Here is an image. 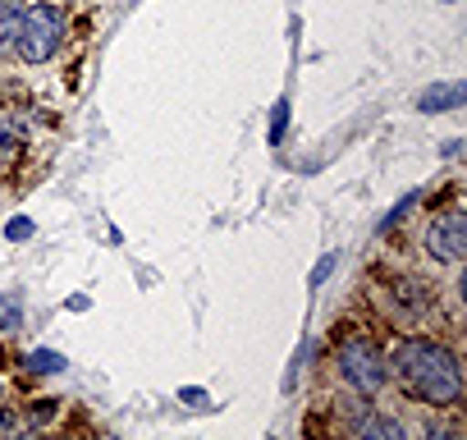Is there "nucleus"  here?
<instances>
[{
  "label": "nucleus",
  "mask_w": 467,
  "mask_h": 440,
  "mask_svg": "<svg viewBox=\"0 0 467 440\" xmlns=\"http://www.w3.org/2000/svg\"><path fill=\"white\" fill-rule=\"evenodd\" d=\"M399 376V385L431 408H449L462 399V362L449 344L426 340V335H408L394 344V353L385 358Z\"/></svg>",
  "instance_id": "obj_1"
},
{
  "label": "nucleus",
  "mask_w": 467,
  "mask_h": 440,
  "mask_svg": "<svg viewBox=\"0 0 467 440\" xmlns=\"http://www.w3.org/2000/svg\"><path fill=\"white\" fill-rule=\"evenodd\" d=\"M65 33H69V19L60 5H33L24 10L19 19V37H15V56L24 65H47L60 47H65Z\"/></svg>",
  "instance_id": "obj_2"
},
{
  "label": "nucleus",
  "mask_w": 467,
  "mask_h": 440,
  "mask_svg": "<svg viewBox=\"0 0 467 440\" xmlns=\"http://www.w3.org/2000/svg\"><path fill=\"white\" fill-rule=\"evenodd\" d=\"M339 376L358 390V394H376V390H385V381H389V362H385V353L371 344V340H362V335H348L344 344H339Z\"/></svg>",
  "instance_id": "obj_3"
},
{
  "label": "nucleus",
  "mask_w": 467,
  "mask_h": 440,
  "mask_svg": "<svg viewBox=\"0 0 467 440\" xmlns=\"http://www.w3.org/2000/svg\"><path fill=\"white\" fill-rule=\"evenodd\" d=\"M426 253H431L435 262H449V267L467 257V220H462L458 211L440 215L435 225H431V235H426Z\"/></svg>",
  "instance_id": "obj_4"
},
{
  "label": "nucleus",
  "mask_w": 467,
  "mask_h": 440,
  "mask_svg": "<svg viewBox=\"0 0 467 440\" xmlns=\"http://www.w3.org/2000/svg\"><path fill=\"white\" fill-rule=\"evenodd\" d=\"M462 97H467V88H462V83H435V88H426V92L417 97V110H426V115L458 110V106H462Z\"/></svg>",
  "instance_id": "obj_5"
},
{
  "label": "nucleus",
  "mask_w": 467,
  "mask_h": 440,
  "mask_svg": "<svg viewBox=\"0 0 467 440\" xmlns=\"http://www.w3.org/2000/svg\"><path fill=\"white\" fill-rule=\"evenodd\" d=\"M353 431L367 440V435H380V440H399L403 435V426L394 422V417H385V413H376V408H367L358 422H353Z\"/></svg>",
  "instance_id": "obj_6"
},
{
  "label": "nucleus",
  "mask_w": 467,
  "mask_h": 440,
  "mask_svg": "<svg viewBox=\"0 0 467 440\" xmlns=\"http://www.w3.org/2000/svg\"><path fill=\"white\" fill-rule=\"evenodd\" d=\"M19 19H24V5H19V0H0V56H15Z\"/></svg>",
  "instance_id": "obj_7"
},
{
  "label": "nucleus",
  "mask_w": 467,
  "mask_h": 440,
  "mask_svg": "<svg viewBox=\"0 0 467 440\" xmlns=\"http://www.w3.org/2000/svg\"><path fill=\"white\" fill-rule=\"evenodd\" d=\"M24 326V303H19V294H0V330H19Z\"/></svg>",
  "instance_id": "obj_8"
},
{
  "label": "nucleus",
  "mask_w": 467,
  "mask_h": 440,
  "mask_svg": "<svg viewBox=\"0 0 467 440\" xmlns=\"http://www.w3.org/2000/svg\"><path fill=\"white\" fill-rule=\"evenodd\" d=\"M19 152H24V133L15 124H0V170H5Z\"/></svg>",
  "instance_id": "obj_9"
},
{
  "label": "nucleus",
  "mask_w": 467,
  "mask_h": 440,
  "mask_svg": "<svg viewBox=\"0 0 467 440\" xmlns=\"http://www.w3.org/2000/svg\"><path fill=\"white\" fill-rule=\"evenodd\" d=\"M24 367H28V372H60V367H65V353H56V349H33V353L24 358Z\"/></svg>",
  "instance_id": "obj_10"
},
{
  "label": "nucleus",
  "mask_w": 467,
  "mask_h": 440,
  "mask_svg": "<svg viewBox=\"0 0 467 440\" xmlns=\"http://www.w3.org/2000/svg\"><path fill=\"white\" fill-rule=\"evenodd\" d=\"M417 202H421V193H408V197H403V202H399V206H394V211L385 215V230H389V225H399V220H403V215H408V211H412Z\"/></svg>",
  "instance_id": "obj_11"
},
{
  "label": "nucleus",
  "mask_w": 467,
  "mask_h": 440,
  "mask_svg": "<svg viewBox=\"0 0 467 440\" xmlns=\"http://www.w3.org/2000/svg\"><path fill=\"white\" fill-rule=\"evenodd\" d=\"M5 239H15V244H19V239H33V220H24V215L10 220V225H5Z\"/></svg>",
  "instance_id": "obj_12"
},
{
  "label": "nucleus",
  "mask_w": 467,
  "mask_h": 440,
  "mask_svg": "<svg viewBox=\"0 0 467 440\" xmlns=\"http://www.w3.org/2000/svg\"><path fill=\"white\" fill-rule=\"evenodd\" d=\"M285 124H289V101H280V106H275V120H271V142H280Z\"/></svg>",
  "instance_id": "obj_13"
},
{
  "label": "nucleus",
  "mask_w": 467,
  "mask_h": 440,
  "mask_svg": "<svg viewBox=\"0 0 467 440\" xmlns=\"http://www.w3.org/2000/svg\"><path fill=\"white\" fill-rule=\"evenodd\" d=\"M56 417V399H42L37 408H33V417H28V426H42V422H51Z\"/></svg>",
  "instance_id": "obj_14"
},
{
  "label": "nucleus",
  "mask_w": 467,
  "mask_h": 440,
  "mask_svg": "<svg viewBox=\"0 0 467 440\" xmlns=\"http://www.w3.org/2000/svg\"><path fill=\"white\" fill-rule=\"evenodd\" d=\"M330 271H335V253H330V257H321V262L312 267V285H321V280H326Z\"/></svg>",
  "instance_id": "obj_15"
},
{
  "label": "nucleus",
  "mask_w": 467,
  "mask_h": 440,
  "mask_svg": "<svg viewBox=\"0 0 467 440\" xmlns=\"http://www.w3.org/2000/svg\"><path fill=\"white\" fill-rule=\"evenodd\" d=\"M5 431H15V417H10L5 408H0V435H5Z\"/></svg>",
  "instance_id": "obj_16"
}]
</instances>
